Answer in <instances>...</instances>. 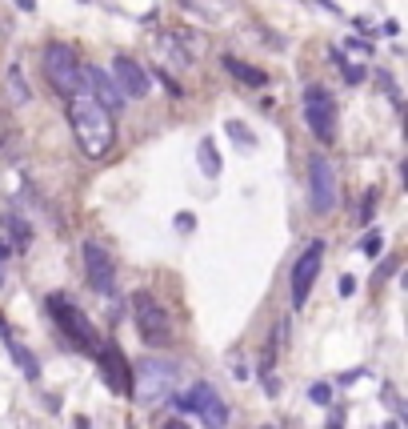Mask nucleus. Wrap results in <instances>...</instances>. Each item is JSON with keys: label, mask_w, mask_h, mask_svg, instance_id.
I'll return each mask as SVG.
<instances>
[{"label": "nucleus", "mask_w": 408, "mask_h": 429, "mask_svg": "<svg viewBox=\"0 0 408 429\" xmlns=\"http://www.w3.org/2000/svg\"><path fill=\"white\" fill-rule=\"evenodd\" d=\"M181 385V365L177 361H140L133 373V397H140V402H164L172 389Z\"/></svg>", "instance_id": "4"}, {"label": "nucleus", "mask_w": 408, "mask_h": 429, "mask_svg": "<svg viewBox=\"0 0 408 429\" xmlns=\"http://www.w3.org/2000/svg\"><path fill=\"white\" fill-rule=\"evenodd\" d=\"M16 8H21V12H32V8H36V0H16Z\"/></svg>", "instance_id": "26"}, {"label": "nucleus", "mask_w": 408, "mask_h": 429, "mask_svg": "<svg viewBox=\"0 0 408 429\" xmlns=\"http://www.w3.org/2000/svg\"><path fill=\"white\" fill-rule=\"evenodd\" d=\"M260 429H276V426H260Z\"/></svg>", "instance_id": "29"}, {"label": "nucleus", "mask_w": 408, "mask_h": 429, "mask_svg": "<svg viewBox=\"0 0 408 429\" xmlns=\"http://www.w3.org/2000/svg\"><path fill=\"white\" fill-rule=\"evenodd\" d=\"M337 120H340L337 96L328 93L324 85H308L304 89V124H308V133L320 144H332L337 141Z\"/></svg>", "instance_id": "6"}, {"label": "nucleus", "mask_w": 408, "mask_h": 429, "mask_svg": "<svg viewBox=\"0 0 408 429\" xmlns=\"http://www.w3.org/2000/svg\"><path fill=\"white\" fill-rule=\"evenodd\" d=\"M164 429H188V426H184V421H168Z\"/></svg>", "instance_id": "27"}, {"label": "nucleus", "mask_w": 408, "mask_h": 429, "mask_svg": "<svg viewBox=\"0 0 408 429\" xmlns=\"http://www.w3.org/2000/svg\"><path fill=\"white\" fill-rule=\"evenodd\" d=\"M113 80H116V89L124 96H133V100L148 96V72L140 69L133 56H124V52H116V60H113Z\"/></svg>", "instance_id": "13"}, {"label": "nucleus", "mask_w": 408, "mask_h": 429, "mask_svg": "<svg viewBox=\"0 0 408 429\" xmlns=\"http://www.w3.org/2000/svg\"><path fill=\"white\" fill-rule=\"evenodd\" d=\"M92 353H96L100 377L109 382V389H113V393H120V397H133V365H128V358L120 353V345H113V341H100Z\"/></svg>", "instance_id": "10"}, {"label": "nucleus", "mask_w": 408, "mask_h": 429, "mask_svg": "<svg viewBox=\"0 0 408 429\" xmlns=\"http://www.w3.org/2000/svg\"><path fill=\"white\" fill-rule=\"evenodd\" d=\"M381 249H385V237H381V233L364 241V253H368V257H381Z\"/></svg>", "instance_id": "21"}, {"label": "nucleus", "mask_w": 408, "mask_h": 429, "mask_svg": "<svg viewBox=\"0 0 408 429\" xmlns=\"http://www.w3.org/2000/svg\"><path fill=\"white\" fill-rule=\"evenodd\" d=\"M328 429H344V413H340V409H332V417H328Z\"/></svg>", "instance_id": "25"}, {"label": "nucleus", "mask_w": 408, "mask_h": 429, "mask_svg": "<svg viewBox=\"0 0 408 429\" xmlns=\"http://www.w3.org/2000/svg\"><path fill=\"white\" fill-rule=\"evenodd\" d=\"M320 265H324V241H313L293 265V305L296 309L308 301V293H313V285H317V277H320Z\"/></svg>", "instance_id": "11"}, {"label": "nucleus", "mask_w": 408, "mask_h": 429, "mask_svg": "<svg viewBox=\"0 0 408 429\" xmlns=\"http://www.w3.org/2000/svg\"><path fill=\"white\" fill-rule=\"evenodd\" d=\"M4 229H8V237H12V245H16V249H28V241H32L28 221H21L16 213H8V217H4Z\"/></svg>", "instance_id": "17"}, {"label": "nucleus", "mask_w": 408, "mask_h": 429, "mask_svg": "<svg viewBox=\"0 0 408 429\" xmlns=\"http://www.w3.org/2000/svg\"><path fill=\"white\" fill-rule=\"evenodd\" d=\"M196 161H201L204 177H220V153H216V141H212V137H204V141L196 144Z\"/></svg>", "instance_id": "16"}, {"label": "nucleus", "mask_w": 408, "mask_h": 429, "mask_svg": "<svg viewBox=\"0 0 408 429\" xmlns=\"http://www.w3.org/2000/svg\"><path fill=\"white\" fill-rule=\"evenodd\" d=\"M41 65H45L48 85L60 96H76L80 93V56L76 48L65 45V41H48L45 52H41Z\"/></svg>", "instance_id": "3"}, {"label": "nucleus", "mask_w": 408, "mask_h": 429, "mask_svg": "<svg viewBox=\"0 0 408 429\" xmlns=\"http://www.w3.org/2000/svg\"><path fill=\"white\" fill-rule=\"evenodd\" d=\"M225 129H228V133H232V141L240 144V148H252V144H256V141H252V133H249V129H245V124H240V120H228Z\"/></svg>", "instance_id": "19"}, {"label": "nucleus", "mask_w": 408, "mask_h": 429, "mask_svg": "<svg viewBox=\"0 0 408 429\" xmlns=\"http://www.w3.org/2000/svg\"><path fill=\"white\" fill-rule=\"evenodd\" d=\"M348 293H356V277H340V297H348Z\"/></svg>", "instance_id": "24"}, {"label": "nucleus", "mask_w": 408, "mask_h": 429, "mask_svg": "<svg viewBox=\"0 0 408 429\" xmlns=\"http://www.w3.org/2000/svg\"><path fill=\"white\" fill-rule=\"evenodd\" d=\"M133 317H136V329H140V341L148 349H168L177 341V329H172V317L168 309L160 305V297H152L148 289H140L133 297Z\"/></svg>", "instance_id": "2"}, {"label": "nucleus", "mask_w": 408, "mask_h": 429, "mask_svg": "<svg viewBox=\"0 0 408 429\" xmlns=\"http://www.w3.org/2000/svg\"><path fill=\"white\" fill-rule=\"evenodd\" d=\"M308 397H313L317 406H332V389H328L324 382H320V385H313V389H308Z\"/></svg>", "instance_id": "20"}, {"label": "nucleus", "mask_w": 408, "mask_h": 429, "mask_svg": "<svg viewBox=\"0 0 408 429\" xmlns=\"http://www.w3.org/2000/svg\"><path fill=\"white\" fill-rule=\"evenodd\" d=\"M76 429H89V421H84V417H76Z\"/></svg>", "instance_id": "28"}, {"label": "nucleus", "mask_w": 408, "mask_h": 429, "mask_svg": "<svg viewBox=\"0 0 408 429\" xmlns=\"http://www.w3.org/2000/svg\"><path fill=\"white\" fill-rule=\"evenodd\" d=\"M340 201V185H337V168L328 165L324 157L308 161V209L317 217H328Z\"/></svg>", "instance_id": "8"}, {"label": "nucleus", "mask_w": 408, "mask_h": 429, "mask_svg": "<svg viewBox=\"0 0 408 429\" xmlns=\"http://www.w3.org/2000/svg\"><path fill=\"white\" fill-rule=\"evenodd\" d=\"M225 69L232 72L236 80H245V85H264V80H269V76H264L260 69H249V65H240L236 56H225Z\"/></svg>", "instance_id": "18"}, {"label": "nucleus", "mask_w": 408, "mask_h": 429, "mask_svg": "<svg viewBox=\"0 0 408 429\" xmlns=\"http://www.w3.org/2000/svg\"><path fill=\"white\" fill-rule=\"evenodd\" d=\"M4 93H8L12 104H28V100H32V89H28V80H24L21 65H8V72H4Z\"/></svg>", "instance_id": "15"}, {"label": "nucleus", "mask_w": 408, "mask_h": 429, "mask_svg": "<svg viewBox=\"0 0 408 429\" xmlns=\"http://www.w3.org/2000/svg\"><path fill=\"white\" fill-rule=\"evenodd\" d=\"M0 337H4V345H8V353L16 358V365L24 369V377H28V382H36V377H41V365H36V358H32L24 345H16V341H12V333H8V325H4V321H0Z\"/></svg>", "instance_id": "14"}, {"label": "nucleus", "mask_w": 408, "mask_h": 429, "mask_svg": "<svg viewBox=\"0 0 408 429\" xmlns=\"http://www.w3.org/2000/svg\"><path fill=\"white\" fill-rule=\"evenodd\" d=\"M177 229H181V233L196 229V217H192V213H177Z\"/></svg>", "instance_id": "23"}, {"label": "nucleus", "mask_w": 408, "mask_h": 429, "mask_svg": "<svg viewBox=\"0 0 408 429\" xmlns=\"http://www.w3.org/2000/svg\"><path fill=\"white\" fill-rule=\"evenodd\" d=\"M80 261H84V277H89V285L96 289L100 297H113V289H116V261H113V253H109L100 241H84Z\"/></svg>", "instance_id": "9"}, {"label": "nucleus", "mask_w": 408, "mask_h": 429, "mask_svg": "<svg viewBox=\"0 0 408 429\" xmlns=\"http://www.w3.org/2000/svg\"><path fill=\"white\" fill-rule=\"evenodd\" d=\"M372 205H376V189H368V192H364V205H361V217H364V221L372 217Z\"/></svg>", "instance_id": "22"}, {"label": "nucleus", "mask_w": 408, "mask_h": 429, "mask_svg": "<svg viewBox=\"0 0 408 429\" xmlns=\"http://www.w3.org/2000/svg\"><path fill=\"white\" fill-rule=\"evenodd\" d=\"M172 402H177V409H181L184 417L196 413L204 421V429H225L228 426V406L220 402V393H216L208 382H196L188 393H177Z\"/></svg>", "instance_id": "7"}, {"label": "nucleus", "mask_w": 408, "mask_h": 429, "mask_svg": "<svg viewBox=\"0 0 408 429\" xmlns=\"http://www.w3.org/2000/svg\"><path fill=\"white\" fill-rule=\"evenodd\" d=\"M48 313H52L56 329H60L72 345H80V349H96V345H100V337H96V329H92L89 313L80 309V305H72L68 293H48Z\"/></svg>", "instance_id": "5"}, {"label": "nucleus", "mask_w": 408, "mask_h": 429, "mask_svg": "<svg viewBox=\"0 0 408 429\" xmlns=\"http://www.w3.org/2000/svg\"><path fill=\"white\" fill-rule=\"evenodd\" d=\"M80 85L89 89V96L100 104V109H109V113H116V109H124V93L116 89V80H113V72H104V69H96V65H80Z\"/></svg>", "instance_id": "12"}, {"label": "nucleus", "mask_w": 408, "mask_h": 429, "mask_svg": "<svg viewBox=\"0 0 408 429\" xmlns=\"http://www.w3.org/2000/svg\"><path fill=\"white\" fill-rule=\"evenodd\" d=\"M68 124H72V137H76L84 157H109L113 153L116 144L113 113L100 109L92 96H68Z\"/></svg>", "instance_id": "1"}]
</instances>
